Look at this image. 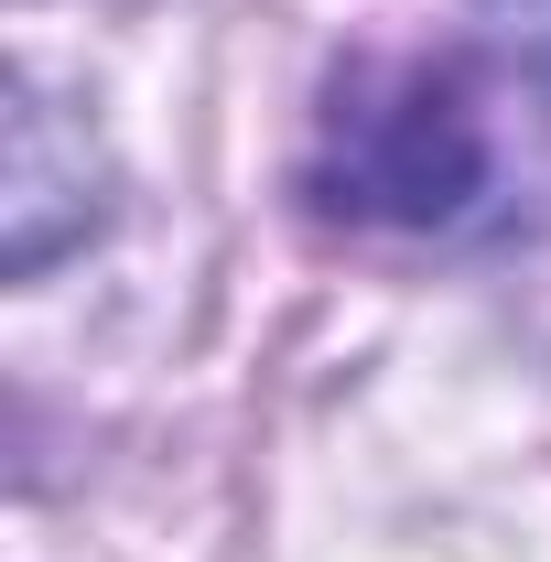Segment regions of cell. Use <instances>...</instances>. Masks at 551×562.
Instances as JSON below:
<instances>
[{
	"instance_id": "6da1fadb",
	"label": "cell",
	"mask_w": 551,
	"mask_h": 562,
	"mask_svg": "<svg viewBox=\"0 0 551 562\" xmlns=\"http://www.w3.org/2000/svg\"><path fill=\"white\" fill-rule=\"evenodd\" d=\"M497 184V131L465 66L443 55H368L325 87L314 195L357 227H465Z\"/></svg>"
},
{
	"instance_id": "7a4b0ae2",
	"label": "cell",
	"mask_w": 551,
	"mask_h": 562,
	"mask_svg": "<svg viewBox=\"0 0 551 562\" xmlns=\"http://www.w3.org/2000/svg\"><path fill=\"white\" fill-rule=\"evenodd\" d=\"M0 249H11V271L33 281L66 238L98 227V151L76 131L66 109L33 87V76H11V195H0Z\"/></svg>"
}]
</instances>
